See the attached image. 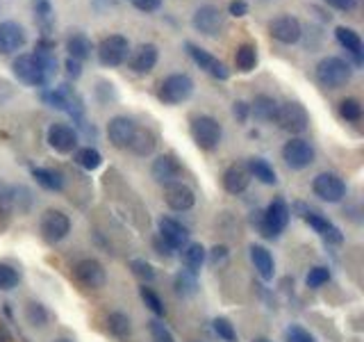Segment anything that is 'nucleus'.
Instances as JSON below:
<instances>
[{
  "label": "nucleus",
  "mask_w": 364,
  "mask_h": 342,
  "mask_svg": "<svg viewBox=\"0 0 364 342\" xmlns=\"http://www.w3.org/2000/svg\"><path fill=\"white\" fill-rule=\"evenodd\" d=\"M18 285V271L11 267V265H5V262H0V290L7 292V290H14Z\"/></svg>",
  "instance_id": "43"
},
{
  "label": "nucleus",
  "mask_w": 364,
  "mask_h": 342,
  "mask_svg": "<svg viewBox=\"0 0 364 342\" xmlns=\"http://www.w3.org/2000/svg\"><path fill=\"white\" fill-rule=\"evenodd\" d=\"M314 146L307 142V140H301V137H291L289 142H284L282 146V160L284 165L294 171H301V169H307L312 162H314Z\"/></svg>",
  "instance_id": "11"
},
{
  "label": "nucleus",
  "mask_w": 364,
  "mask_h": 342,
  "mask_svg": "<svg viewBox=\"0 0 364 342\" xmlns=\"http://www.w3.org/2000/svg\"><path fill=\"white\" fill-rule=\"evenodd\" d=\"M73 160L77 167H82L85 171H96L102 165V155L98 148L94 146H82V148H75L73 151Z\"/></svg>",
  "instance_id": "35"
},
{
  "label": "nucleus",
  "mask_w": 364,
  "mask_h": 342,
  "mask_svg": "<svg viewBox=\"0 0 364 342\" xmlns=\"http://www.w3.org/2000/svg\"><path fill=\"white\" fill-rule=\"evenodd\" d=\"M155 249H157V254H159V256H166V258L173 256V249H171V247H168V244H166L164 239L159 237V235L155 237Z\"/></svg>",
  "instance_id": "54"
},
{
  "label": "nucleus",
  "mask_w": 364,
  "mask_h": 342,
  "mask_svg": "<svg viewBox=\"0 0 364 342\" xmlns=\"http://www.w3.org/2000/svg\"><path fill=\"white\" fill-rule=\"evenodd\" d=\"M107 328H109V333L114 338L125 340L130 336V331H132V322H130V317L125 313H112L107 317Z\"/></svg>",
  "instance_id": "36"
},
{
  "label": "nucleus",
  "mask_w": 364,
  "mask_h": 342,
  "mask_svg": "<svg viewBox=\"0 0 364 342\" xmlns=\"http://www.w3.org/2000/svg\"><path fill=\"white\" fill-rule=\"evenodd\" d=\"M250 260H253V267L264 281H271L276 276V262H273V256L267 247H262V244L250 247Z\"/></svg>",
  "instance_id": "26"
},
{
  "label": "nucleus",
  "mask_w": 364,
  "mask_h": 342,
  "mask_svg": "<svg viewBox=\"0 0 364 342\" xmlns=\"http://www.w3.org/2000/svg\"><path fill=\"white\" fill-rule=\"evenodd\" d=\"M205 258H208V251H205L203 244L191 242L187 247H182V262H185L187 271L198 274L200 267H203V262H205Z\"/></svg>",
  "instance_id": "34"
},
{
  "label": "nucleus",
  "mask_w": 364,
  "mask_h": 342,
  "mask_svg": "<svg viewBox=\"0 0 364 342\" xmlns=\"http://www.w3.org/2000/svg\"><path fill=\"white\" fill-rule=\"evenodd\" d=\"M96 55L102 66H109V68L121 66L130 55V41L125 39L123 34H109V37H105L98 43Z\"/></svg>",
  "instance_id": "7"
},
{
  "label": "nucleus",
  "mask_w": 364,
  "mask_h": 342,
  "mask_svg": "<svg viewBox=\"0 0 364 342\" xmlns=\"http://www.w3.org/2000/svg\"><path fill=\"white\" fill-rule=\"evenodd\" d=\"M164 201L171 210L187 212L193 208V203H196V194H193V190L185 185V182H173V185L164 187Z\"/></svg>",
  "instance_id": "21"
},
{
  "label": "nucleus",
  "mask_w": 364,
  "mask_h": 342,
  "mask_svg": "<svg viewBox=\"0 0 364 342\" xmlns=\"http://www.w3.org/2000/svg\"><path fill=\"white\" fill-rule=\"evenodd\" d=\"M26 317L32 326H46V322H48V313H46V308L37 301H30L26 306Z\"/></svg>",
  "instance_id": "41"
},
{
  "label": "nucleus",
  "mask_w": 364,
  "mask_h": 342,
  "mask_svg": "<svg viewBox=\"0 0 364 342\" xmlns=\"http://www.w3.org/2000/svg\"><path fill=\"white\" fill-rule=\"evenodd\" d=\"M11 73L16 76L18 83L28 85V87H37V89H46L50 85V78L46 76L41 62L37 60L34 53H23L16 55L14 62H11Z\"/></svg>",
  "instance_id": "3"
},
{
  "label": "nucleus",
  "mask_w": 364,
  "mask_h": 342,
  "mask_svg": "<svg viewBox=\"0 0 364 342\" xmlns=\"http://www.w3.org/2000/svg\"><path fill=\"white\" fill-rule=\"evenodd\" d=\"M305 281H307V285H310V288H321V285H326L330 281V269L316 265V267H312L310 271H307V279Z\"/></svg>",
  "instance_id": "45"
},
{
  "label": "nucleus",
  "mask_w": 364,
  "mask_h": 342,
  "mask_svg": "<svg viewBox=\"0 0 364 342\" xmlns=\"http://www.w3.org/2000/svg\"><path fill=\"white\" fill-rule=\"evenodd\" d=\"M34 55H37V60L41 62L46 76H48L50 83H53V78L57 73V55L55 53H46V51H34Z\"/></svg>",
  "instance_id": "46"
},
{
  "label": "nucleus",
  "mask_w": 364,
  "mask_h": 342,
  "mask_svg": "<svg viewBox=\"0 0 364 342\" xmlns=\"http://www.w3.org/2000/svg\"><path fill=\"white\" fill-rule=\"evenodd\" d=\"M41 100L53 110L66 112L68 117H73L75 123L85 121V103L71 85L64 83V85H57V87H46L41 91Z\"/></svg>",
  "instance_id": "1"
},
{
  "label": "nucleus",
  "mask_w": 364,
  "mask_h": 342,
  "mask_svg": "<svg viewBox=\"0 0 364 342\" xmlns=\"http://www.w3.org/2000/svg\"><path fill=\"white\" fill-rule=\"evenodd\" d=\"M130 3L139 11H146V14H151V11H157L162 7V0H130Z\"/></svg>",
  "instance_id": "50"
},
{
  "label": "nucleus",
  "mask_w": 364,
  "mask_h": 342,
  "mask_svg": "<svg viewBox=\"0 0 364 342\" xmlns=\"http://www.w3.org/2000/svg\"><path fill=\"white\" fill-rule=\"evenodd\" d=\"M278 105L280 103L273 98V96H269V94H259V96H255L253 98V103H250V117H255L257 121H262V123H269V121H273L276 119V112H278Z\"/></svg>",
  "instance_id": "28"
},
{
  "label": "nucleus",
  "mask_w": 364,
  "mask_h": 342,
  "mask_svg": "<svg viewBox=\"0 0 364 342\" xmlns=\"http://www.w3.org/2000/svg\"><path fill=\"white\" fill-rule=\"evenodd\" d=\"M155 146H157V135L151 128H139V125H136V130L132 135V142L128 146L130 151L139 157H146L155 151Z\"/></svg>",
  "instance_id": "30"
},
{
  "label": "nucleus",
  "mask_w": 364,
  "mask_h": 342,
  "mask_svg": "<svg viewBox=\"0 0 364 342\" xmlns=\"http://www.w3.org/2000/svg\"><path fill=\"white\" fill-rule=\"evenodd\" d=\"M312 190L321 201L326 203H339L346 197V182L333 171H323L312 180Z\"/></svg>",
  "instance_id": "12"
},
{
  "label": "nucleus",
  "mask_w": 364,
  "mask_h": 342,
  "mask_svg": "<svg viewBox=\"0 0 364 342\" xmlns=\"http://www.w3.org/2000/svg\"><path fill=\"white\" fill-rule=\"evenodd\" d=\"M269 34L276 41L284 43V46H291L296 41H301L303 37V26H301V21L296 19V16H276V19H271L269 21V26H267Z\"/></svg>",
  "instance_id": "14"
},
{
  "label": "nucleus",
  "mask_w": 364,
  "mask_h": 342,
  "mask_svg": "<svg viewBox=\"0 0 364 342\" xmlns=\"http://www.w3.org/2000/svg\"><path fill=\"white\" fill-rule=\"evenodd\" d=\"M139 294H141V301L148 306V311H151L153 315H157V317H164V315H166V306H164L162 299H159V294H157L155 290H151V288H146V285H141V288H139Z\"/></svg>",
  "instance_id": "37"
},
{
  "label": "nucleus",
  "mask_w": 364,
  "mask_h": 342,
  "mask_svg": "<svg viewBox=\"0 0 364 342\" xmlns=\"http://www.w3.org/2000/svg\"><path fill=\"white\" fill-rule=\"evenodd\" d=\"M235 66H237V71H242V73H250L253 68L257 66V46L255 43H242V46H237V51H235Z\"/></svg>",
  "instance_id": "33"
},
{
  "label": "nucleus",
  "mask_w": 364,
  "mask_h": 342,
  "mask_svg": "<svg viewBox=\"0 0 364 342\" xmlns=\"http://www.w3.org/2000/svg\"><path fill=\"white\" fill-rule=\"evenodd\" d=\"M136 130V123L130 117H114L107 123V137L114 148H128L132 142V135Z\"/></svg>",
  "instance_id": "22"
},
{
  "label": "nucleus",
  "mask_w": 364,
  "mask_h": 342,
  "mask_svg": "<svg viewBox=\"0 0 364 342\" xmlns=\"http://www.w3.org/2000/svg\"><path fill=\"white\" fill-rule=\"evenodd\" d=\"M305 222L310 224L314 231L326 239V242H330V244H341V242H344V235H341V231L330 219H326L323 214L307 210L305 212Z\"/></svg>",
  "instance_id": "24"
},
{
  "label": "nucleus",
  "mask_w": 364,
  "mask_h": 342,
  "mask_svg": "<svg viewBox=\"0 0 364 342\" xmlns=\"http://www.w3.org/2000/svg\"><path fill=\"white\" fill-rule=\"evenodd\" d=\"M339 114H341V119L355 123L362 119V103L358 98H344L339 103Z\"/></svg>",
  "instance_id": "39"
},
{
  "label": "nucleus",
  "mask_w": 364,
  "mask_h": 342,
  "mask_svg": "<svg viewBox=\"0 0 364 342\" xmlns=\"http://www.w3.org/2000/svg\"><path fill=\"white\" fill-rule=\"evenodd\" d=\"M73 276L75 281L82 285L87 290H100L102 285L107 283V274L105 267L100 265L96 258H85L80 260L77 265L73 267Z\"/></svg>",
  "instance_id": "13"
},
{
  "label": "nucleus",
  "mask_w": 364,
  "mask_h": 342,
  "mask_svg": "<svg viewBox=\"0 0 364 342\" xmlns=\"http://www.w3.org/2000/svg\"><path fill=\"white\" fill-rule=\"evenodd\" d=\"M157 228H159V237H162L173 251L189 244V231L180 222L171 219V217H162L159 224H157Z\"/></svg>",
  "instance_id": "23"
},
{
  "label": "nucleus",
  "mask_w": 364,
  "mask_h": 342,
  "mask_svg": "<svg viewBox=\"0 0 364 342\" xmlns=\"http://www.w3.org/2000/svg\"><path fill=\"white\" fill-rule=\"evenodd\" d=\"M14 210V187L0 180V217H7Z\"/></svg>",
  "instance_id": "42"
},
{
  "label": "nucleus",
  "mask_w": 364,
  "mask_h": 342,
  "mask_svg": "<svg viewBox=\"0 0 364 342\" xmlns=\"http://www.w3.org/2000/svg\"><path fill=\"white\" fill-rule=\"evenodd\" d=\"M64 68H66V76H68V78H73V80H77L80 76H82V62L73 60V57H66Z\"/></svg>",
  "instance_id": "52"
},
{
  "label": "nucleus",
  "mask_w": 364,
  "mask_h": 342,
  "mask_svg": "<svg viewBox=\"0 0 364 342\" xmlns=\"http://www.w3.org/2000/svg\"><path fill=\"white\" fill-rule=\"evenodd\" d=\"M34 23L39 28V37H53L55 11L50 0H34Z\"/></svg>",
  "instance_id": "27"
},
{
  "label": "nucleus",
  "mask_w": 364,
  "mask_h": 342,
  "mask_svg": "<svg viewBox=\"0 0 364 342\" xmlns=\"http://www.w3.org/2000/svg\"><path fill=\"white\" fill-rule=\"evenodd\" d=\"M193 94V80L187 73H171L157 87V98L164 105H180Z\"/></svg>",
  "instance_id": "5"
},
{
  "label": "nucleus",
  "mask_w": 364,
  "mask_h": 342,
  "mask_svg": "<svg viewBox=\"0 0 364 342\" xmlns=\"http://www.w3.org/2000/svg\"><path fill=\"white\" fill-rule=\"evenodd\" d=\"M335 39L337 43L344 48L350 60H353V66H362L364 64V43H362V37L353 30V28H346V26H339L335 28Z\"/></svg>",
  "instance_id": "20"
},
{
  "label": "nucleus",
  "mask_w": 364,
  "mask_h": 342,
  "mask_svg": "<svg viewBox=\"0 0 364 342\" xmlns=\"http://www.w3.org/2000/svg\"><path fill=\"white\" fill-rule=\"evenodd\" d=\"M228 258V247H214L212 249V262L216 265V262H223Z\"/></svg>",
  "instance_id": "55"
},
{
  "label": "nucleus",
  "mask_w": 364,
  "mask_h": 342,
  "mask_svg": "<svg viewBox=\"0 0 364 342\" xmlns=\"http://www.w3.org/2000/svg\"><path fill=\"white\" fill-rule=\"evenodd\" d=\"M228 14L237 16V19L246 16L248 14V3H246V0H230V3H228Z\"/></svg>",
  "instance_id": "49"
},
{
  "label": "nucleus",
  "mask_w": 364,
  "mask_h": 342,
  "mask_svg": "<svg viewBox=\"0 0 364 342\" xmlns=\"http://www.w3.org/2000/svg\"><path fill=\"white\" fill-rule=\"evenodd\" d=\"M32 176H34V180H37L43 190H48V192H62L64 190V174H62V171H57V169L34 167Z\"/></svg>",
  "instance_id": "32"
},
{
  "label": "nucleus",
  "mask_w": 364,
  "mask_h": 342,
  "mask_svg": "<svg viewBox=\"0 0 364 342\" xmlns=\"http://www.w3.org/2000/svg\"><path fill=\"white\" fill-rule=\"evenodd\" d=\"M273 121L278 123L280 130L289 135H301L310 128V114H307V110L299 100H287V103H282V105H278L276 119Z\"/></svg>",
  "instance_id": "6"
},
{
  "label": "nucleus",
  "mask_w": 364,
  "mask_h": 342,
  "mask_svg": "<svg viewBox=\"0 0 364 342\" xmlns=\"http://www.w3.org/2000/svg\"><path fill=\"white\" fill-rule=\"evenodd\" d=\"M350 76H353L350 62H346L344 57H335V55L323 57V60L318 62L316 68H314L316 83L321 85L323 89H341V87H346L350 83Z\"/></svg>",
  "instance_id": "2"
},
{
  "label": "nucleus",
  "mask_w": 364,
  "mask_h": 342,
  "mask_svg": "<svg viewBox=\"0 0 364 342\" xmlns=\"http://www.w3.org/2000/svg\"><path fill=\"white\" fill-rule=\"evenodd\" d=\"M151 176L157 185H173V182H180V176H182V167L178 162L176 155L171 153H164V155H157L153 160V167H151Z\"/></svg>",
  "instance_id": "16"
},
{
  "label": "nucleus",
  "mask_w": 364,
  "mask_h": 342,
  "mask_svg": "<svg viewBox=\"0 0 364 342\" xmlns=\"http://www.w3.org/2000/svg\"><path fill=\"white\" fill-rule=\"evenodd\" d=\"M191 26L196 32H200L203 37H219L221 30L225 28L223 11L216 5H203V7H198L196 11H193Z\"/></svg>",
  "instance_id": "10"
},
{
  "label": "nucleus",
  "mask_w": 364,
  "mask_h": 342,
  "mask_svg": "<svg viewBox=\"0 0 364 342\" xmlns=\"http://www.w3.org/2000/svg\"><path fill=\"white\" fill-rule=\"evenodd\" d=\"M262 219H259V231L264 237H278L284 228L289 224V205L284 203L282 199H276L269 203V208L264 212H259Z\"/></svg>",
  "instance_id": "8"
},
{
  "label": "nucleus",
  "mask_w": 364,
  "mask_h": 342,
  "mask_svg": "<svg viewBox=\"0 0 364 342\" xmlns=\"http://www.w3.org/2000/svg\"><path fill=\"white\" fill-rule=\"evenodd\" d=\"M28 41V34L16 21H3L0 23V55H14L18 53Z\"/></svg>",
  "instance_id": "18"
},
{
  "label": "nucleus",
  "mask_w": 364,
  "mask_h": 342,
  "mask_svg": "<svg viewBox=\"0 0 364 342\" xmlns=\"http://www.w3.org/2000/svg\"><path fill=\"white\" fill-rule=\"evenodd\" d=\"M189 133H191V140L196 142V146L203 148V151H212V148H216L221 144V137H223L221 123L214 117H210V114L193 117L191 125H189Z\"/></svg>",
  "instance_id": "4"
},
{
  "label": "nucleus",
  "mask_w": 364,
  "mask_h": 342,
  "mask_svg": "<svg viewBox=\"0 0 364 342\" xmlns=\"http://www.w3.org/2000/svg\"><path fill=\"white\" fill-rule=\"evenodd\" d=\"M151 336L155 342H176L173 333H171V331L166 328V324L159 322V319H153L151 322Z\"/></svg>",
  "instance_id": "47"
},
{
  "label": "nucleus",
  "mask_w": 364,
  "mask_h": 342,
  "mask_svg": "<svg viewBox=\"0 0 364 342\" xmlns=\"http://www.w3.org/2000/svg\"><path fill=\"white\" fill-rule=\"evenodd\" d=\"M323 3L337 11H353L358 7V0H323Z\"/></svg>",
  "instance_id": "53"
},
{
  "label": "nucleus",
  "mask_w": 364,
  "mask_h": 342,
  "mask_svg": "<svg viewBox=\"0 0 364 342\" xmlns=\"http://www.w3.org/2000/svg\"><path fill=\"white\" fill-rule=\"evenodd\" d=\"M287 342H314V338L310 336V331H305L303 326L291 324L287 328Z\"/></svg>",
  "instance_id": "48"
},
{
  "label": "nucleus",
  "mask_w": 364,
  "mask_h": 342,
  "mask_svg": "<svg viewBox=\"0 0 364 342\" xmlns=\"http://www.w3.org/2000/svg\"><path fill=\"white\" fill-rule=\"evenodd\" d=\"M130 269H132V274H134V276L139 279L144 285H146V283H151V281H155V269H153V265H151V262L141 260V258L132 260V262H130Z\"/></svg>",
  "instance_id": "40"
},
{
  "label": "nucleus",
  "mask_w": 364,
  "mask_h": 342,
  "mask_svg": "<svg viewBox=\"0 0 364 342\" xmlns=\"http://www.w3.org/2000/svg\"><path fill=\"white\" fill-rule=\"evenodd\" d=\"M176 292L180 296H191V294H196L198 290V281H196V274H191V271H180L178 276H176Z\"/></svg>",
  "instance_id": "38"
},
{
  "label": "nucleus",
  "mask_w": 364,
  "mask_h": 342,
  "mask_svg": "<svg viewBox=\"0 0 364 342\" xmlns=\"http://www.w3.org/2000/svg\"><path fill=\"white\" fill-rule=\"evenodd\" d=\"M55 342H71V340H64V338H60V340H55Z\"/></svg>",
  "instance_id": "58"
},
{
  "label": "nucleus",
  "mask_w": 364,
  "mask_h": 342,
  "mask_svg": "<svg viewBox=\"0 0 364 342\" xmlns=\"http://www.w3.org/2000/svg\"><path fill=\"white\" fill-rule=\"evenodd\" d=\"M159 60V51H157V46L155 43H139L134 51H130L128 55V66L132 68L134 73H139V76H146V73H151L155 64Z\"/></svg>",
  "instance_id": "19"
},
{
  "label": "nucleus",
  "mask_w": 364,
  "mask_h": 342,
  "mask_svg": "<svg viewBox=\"0 0 364 342\" xmlns=\"http://www.w3.org/2000/svg\"><path fill=\"white\" fill-rule=\"evenodd\" d=\"M246 167H248L250 178L264 182V185H276V182H278L276 169H273L264 157H250Z\"/></svg>",
  "instance_id": "31"
},
{
  "label": "nucleus",
  "mask_w": 364,
  "mask_h": 342,
  "mask_svg": "<svg viewBox=\"0 0 364 342\" xmlns=\"http://www.w3.org/2000/svg\"><path fill=\"white\" fill-rule=\"evenodd\" d=\"M46 140H48V146L53 151L68 155L77 148V130L68 123H53L48 128V135H46Z\"/></svg>",
  "instance_id": "17"
},
{
  "label": "nucleus",
  "mask_w": 364,
  "mask_h": 342,
  "mask_svg": "<svg viewBox=\"0 0 364 342\" xmlns=\"http://www.w3.org/2000/svg\"><path fill=\"white\" fill-rule=\"evenodd\" d=\"M253 342H271V340H267V338H257V340H253Z\"/></svg>",
  "instance_id": "57"
},
{
  "label": "nucleus",
  "mask_w": 364,
  "mask_h": 342,
  "mask_svg": "<svg viewBox=\"0 0 364 342\" xmlns=\"http://www.w3.org/2000/svg\"><path fill=\"white\" fill-rule=\"evenodd\" d=\"M39 231H41V237L46 239V242L57 244V242H62V239H66L68 233H71V219H68L62 210L50 208L41 214Z\"/></svg>",
  "instance_id": "9"
},
{
  "label": "nucleus",
  "mask_w": 364,
  "mask_h": 342,
  "mask_svg": "<svg viewBox=\"0 0 364 342\" xmlns=\"http://www.w3.org/2000/svg\"><path fill=\"white\" fill-rule=\"evenodd\" d=\"M11 340H14V338H11V331L3 322H0V342H11Z\"/></svg>",
  "instance_id": "56"
},
{
  "label": "nucleus",
  "mask_w": 364,
  "mask_h": 342,
  "mask_svg": "<svg viewBox=\"0 0 364 342\" xmlns=\"http://www.w3.org/2000/svg\"><path fill=\"white\" fill-rule=\"evenodd\" d=\"M66 53H68V57H73V60L85 62L91 57V53H94V43H91V39L87 37V34L73 32L66 37Z\"/></svg>",
  "instance_id": "29"
},
{
  "label": "nucleus",
  "mask_w": 364,
  "mask_h": 342,
  "mask_svg": "<svg viewBox=\"0 0 364 342\" xmlns=\"http://www.w3.org/2000/svg\"><path fill=\"white\" fill-rule=\"evenodd\" d=\"M232 114H235V119L237 121H246L250 117V108H248V103L246 100H235L232 103Z\"/></svg>",
  "instance_id": "51"
},
{
  "label": "nucleus",
  "mask_w": 364,
  "mask_h": 342,
  "mask_svg": "<svg viewBox=\"0 0 364 342\" xmlns=\"http://www.w3.org/2000/svg\"><path fill=\"white\" fill-rule=\"evenodd\" d=\"M214 331H216V336H219L221 340H225V342H237V331L230 324V319L216 317L214 319Z\"/></svg>",
  "instance_id": "44"
},
{
  "label": "nucleus",
  "mask_w": 364,
  "mask_h": 342,
  "mask_svg": "<svg viewBox=\"0 0 364 342\" xmlns=\"http://www.w3.org/2000/svg\"><path fill=\"white\" fill-rule=\"evenodd\" d=\"M185 51H187V55L191 57V60L196 62L205 73H210L212 78H216V80H228V78H230V71H228V66L219 60V57H214L212 53L200 48V46H196L193 41L185 43Z\"/></svg>",
  "instance_id": "15"
},
{
  "label": "nucleus",
  "mask_w": 364,
  "mask_h": 342,
  "mask_svg": "<svg viewBox=\"0 0 364 342\" xmlns=\"http://www.w3.org/2000/svg\"><path fill=\"white\" fill-rule=\"evenodd\" d=\"M250 185V174L246 165H230L223 171V187L228 194H242Z\"/></svg>",
  "instance_id": "25"
}]
</instances>
